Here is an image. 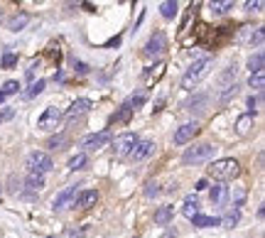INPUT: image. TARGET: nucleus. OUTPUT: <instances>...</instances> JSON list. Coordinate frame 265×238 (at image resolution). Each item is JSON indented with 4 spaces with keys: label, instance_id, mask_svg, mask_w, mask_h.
<instances>
[{
    "label": "nucleus",
    "instance_id": "obj_33",
    "mask_svg": "<svg viewBox=\"0 0 265 238\" xmlns=\"http://www.w3.org/2000/svg\"><path fill=\"white\" fill-rule=\"evenodd\" d=\"M86 234H88V226H79V229H66L62 234V238H81Z\"/></svg>",
    "mask_w": 265,
    "mask_h": 238
},
{
    "label": "nucleus",
    "instance_id": "obj_10",
    "mask_svg": "<svg viewBox=\"0 0 265 238\" xmlns=\"http://www.w3.org/2000/svg\"><path fill=\"white\" fill-rule=\"evenodd\" d=\"M199 133V125L197 123H184L175 130V145H187L194 140V135Z\"/></svg>",
    "mask_w": 265,
    "mask_h": 238
},
{
    "label": "nucleus",
    "instance_id": "obj_16",
    "mask_svg": "<svg viewBox=\"0 0 265 238\" xmlns=\"http://www.w3.org/2000/svg\"><path fill=\"white\" fill-rule=\"evenodd\" d=\"M172 216H175V209H172L170 204H162V206L155 211V224H157V226H167V224L172 221Z\"/></svg>",
    "mask_w": 265,
    "mask_h": 238
},
{
    "label": "nucleus",
    "instance_id": "obj_46",
    "mask_svg": "<svg viewBox=\"0 0 265 238\" xmlns=\"http://www.w3.org/2000/svg\"><path fill=\"white\" fill-rule=\"evenodd\" d=\"M5 101H7V96H5V94H2V91H0V106H2V103H5Z\"/></svg>",
    "mask_w": 265,
    "mask_h": 238
},
{
    "label": "nucleus",
    "instance_id": "obj_45",
    "mask_svg": "<svg viewBox=\"0 0 265 238\" xmlns=\"http://www.w3.org/2000/svg\"><path fill=\"white\" fill-rule=\"evenodd\" d=\"M10 116H12V111H5V113H0V123H2L5 118H10Z\"/></svg>",
    "mask_w": 265,
    "mask_h": 238
},
{
    "label": "nucleus",
    "instance_id": "obj_14",
    "mask_svg": "<svg viewBox=\"0 0 265 238\" xmlns=\"http://www.w3.org/2000/svg\"><path fill=\"white\" fill-rule=\"evenodd\" d=\"M96 201H98V191H96V189H84V191L76 194V201H74V204H79L81 209H91Z\"/></svg>",
    "mask_w": 265,
    "mask_h": 238
},
{
    "label": "nucleus",
    "instance_id": "obj_29",
    "mask_svg": "<svg viewBox=\"0 0 265 238\" xmlns=\"http://www.w3.org/2000/svg\"><path fill=\"white\" fill-rule=\"evenodd\" d=\"M69 140V135L66 133H59V135H52L49 140H47V147L49 150H59V147H64V143Z\"/></svg>",
    "mask_w": 265,
    "mask_h": 238
},
{
    "label": "nucleus",
    "instance_id": "obj_35",
    "mask_svg": "<svg viewBox=\"0 0 265 238\" xmlns=\"http://www.w3.org/2000/svg\"><path fill=\"white\" fill-rule=\"evenodd\" d=\"M263 40H265V30L263 27H256V32L251 35V45L253 47H263Z\"/></svg>",
    "mask_w": 265,
    "mask_h": 238
},
{
    "label": "nucleus",
    "instance_id": "obj_23",
    "mask_svg": "<svg viewBox=\"0 0 265 238\" xmlns=\"http://www.w3.org/2000/svg\"><path fill=\"white\" fill-rule=\"evenodd\" d=\"M231 7H233V0H216V2H211V5H209L211 15H226Z\"/></svg>",
    "mask_w": 265,
    "mask_h": 238
},
{
    "label": "nucleus",
    "instance_id": "obj_3",
    "mask_svg": "<svg viewBox=\"0 0 265 238\" xmlns=\"http://www.w3.org/2000/svg\"><path fill=\"white\" fill-rule=\"evenodd\" d=\"M214 155H216V147H214L211 143H197V145H192V147L182 155V162H184V165H204V162H209Z\"/></svg>",
    "mask_w": 265,
    "mask_h": 238
},
{
    "label": "nucleus",
    "instance_id": "obj_24",
    "mask_svg": "<svg viewBox=\"0 0 265 238\" xmlns=\"http://www.w3.org/2000/svg\"><path fill=\"white\" fill-rule=\"evenodd\" d=\"M251 128H253V116H251V113L241 116L238 123H236V133H238V135H248V133H251Z\"/></svg>",
    "mask_w": 265,
    "mask_h": 238
},
{
    "label": "nucleus",
    "instance_id": "obj_28",
    "mask_svg": "<svg viewBox=\"0 0 265 238\" xmlns=\"http://www.w3.org/2000/svg\"><path fill=\"white\" fill-rule=\"evenodd\" d=\"M248 86L251 89H256V91H261L265 86V71H256V74H251L248 76Z\"/></svg>",
    "mask_w": 265,
    "mask_h": 238
},
{
    "label": "nucleus",
    "instance_id": "obj_7",
    "mask_svg": "<svg viewBox=\"0 0 265 238\" xmlns=\"http://www.w3.org/2000/svg\"><path fill=\"white\" fill-rule=\"evenodd\" d=\"M155 147H157V145H155L152 140H137L128 157H131L132 162H145V160H150V157L155 155Z\"/></svg>",
    "mask_w": 265,
    "mask_h": 238
},
{
    "label": "nucleus",
    "instance_id": "obj_44",
    "mask_svg": "<svg viewBox=\"0 0 265 238\" xmlns=\"http://www.w3.org/2000/svg\"><path fill=\"white\" fill-rule=\"evenodd\" d=\"M118 45H121V35H118L116 40H108V42H106V47H118Z\"/></svg>",
    "mask_w": 265,
    "mask_h": 238
},
{
    "label": "nucleus",
    "instance_id": "obj_4",
    "mask_svg": "<svg viewBox=\"0 0 265 238\" xmlns=\"http://www.w3.org/2000/svg\"><path fill=\"white\" fill-rule=\"evenodd\" d=\"M25 165H27L30 175H42V177L54 170V160H52L47 152H42V150H32V152L27 155Z\"/></svg>",
    "mask_w": 265,
    "mask_h": 238
},
{
    "label": "nucleus",
    "instance_id": "obj_39",
    "mask_svg": "<svg viewBox=\"0 0 265 238\" xmlns=\"http://www.w3.org/2000/svg\"><path fill=\"white\" fill-rule=\"evenodd\" d=\"M157 194H160L157 182H147V187H145V196H157Z\"/></svg>",
    "mask_w": 265,
    "mask_h": 238
},
{
    "label": "nucleus",
    "instance_id": "obj_12",
    "mask_svg": "<svg viewBox=\"0 0 265 238\" xmlns=\"http://www.w3.org/2000/svg\"><path fill=\"white\" fill-rule=\"evenodd\" d=\"M91 111V101L88 98H76L71 106H69V111L64 113V118L71 123V120H76V118H81V116H86Z\"/></svg>",
    "mask_w": 265,
    "mask_h": 238
},
{
    "label": "nucleus",
    "instance_id": "obj_22",
    "mask_svg": "<svg viewBox=\"0 0 265 238\" xmlns=\"http://www.w3.org/2000/svg\"><path fill=\"white\" fill-rule=\"evenodd\" d=\"M177 10H179L177 0H165V2L160 5V15H162L165 20H172V17L177 15Z\"/></svg>",
    "mask_w": 265,
    "mask_h": 238
},
{
    "label": "nucleus",
    "instance_id": "obj_41",
    "mask_svg": "<svg viewBox=\"0 0 265 238\" xmlns=\"http://www.w3.org/2000/svg\"><path fill=\"white\" fill-rule=\"evenodd\" d=\"M74 71H76V74H88L91 69H88V64H84V61H76V64H74Z\"/></svg>",
    "mask_w": 265,
    "mask_h": 238
},
{
    "label": "nucleus",
    "instance_id": "obj_49",
    "mask_svg": "<svg viewBox=\"0 0 265 238\" xmlns=\"http://www.w3.org/2000/svg\"><path fill=\"white\" fill-rule=\"evenodd\" d=\"M49 238H54V236H49Z\"/></svg>",
    "mask_w": 265,
    "mask_h": 238
},
{
    "label": "nucleus",
    "instance_id": "obj_32",
    "mask_svg": "<svg viewBox=\"0 0 265 238\" xmlns=\"http://www.w3.org/2000/svg\"><path fill=\"white\" fill-rule=\"evenodd\" d=\"M145 101H147V94H145V91H137V94H132V96H131L128 106H131L132 111H135V108H140V106H142Z\"/></svg>",
    "mask_w": 265,
    "mask_h": 238
},
{
    "label": "nucleus",
    "instance_id": "obj_20",
    "mask_svg": "<svg viewBox=\"0 0 265 238\" xmlns=\"http://www.w3.org/2000/svg\"><path fill=\"white\" fill-rule=\"evenodd\" d=\"M44 177L42 175H27V179H25V187H27V191H42L44 189Z\"/></svg>",
    "mask_w": 265,
    "mask_h": 238
},
{
    "label": "nucleus",
    "instance_id": "obj_1",
    "mask_svg": "<svg viewBox=\"0 0 265 238\" xmlns=\"http://www.w3.org/2000/svg\"><path fill=\"white\" fill-rule=\"evenodd\" d=\"M211 66H214V59H211V57H201V59H197L187 71H184V76H182V86H184V89H194L199 81L211 71Z\"/></svg>",
    "mask_w": 265,
    "mask_h": 238
},
{
    "label": "nucleus",
    "instance_id": "obj_47",
    "mask_svg": "<svg viewBox=\"0 0 265 238\" xmlns=\"http://www.w3.org/2000/svg\"><path fill=\"white\" fill-rule=\"evenodd\" d=\"M165 238H177V234H167V236Z\"/></svg>",
    "mask_w": 265,
    "mask_h": 238
},
{
    "label": "nucleus",
    "instance_id": "obj_21",
    "mask_svg": "<svg viewBox=\"0 0 265 238\" xmlns=\"http://www.w3.org/2000/svg\"><path fill=\"white\" fill-rule=\"evenodd\" d=\"M131 118H132V108L128 106V101L113 113V118H111V123H131Z\"/></svg>",
    "mask_w": 265,
    "mask_h": 238
},
{
    "label": "nucleus",
    "instance_id": "obj_2",
    "mask_svg": "<svg viewBox=\"0 0 265 238\" xmlns=\"http://www.w3.org/2000/svg\"><path fill=\"white\" fill-rule=\"evenodd\" d=\"M209 177L214 179H236L238 175H241V165L233 160V157H223V160H216L214 165H209Z\"/></svg>",
    "mask_w": 265,
    "mask_h": 238
},
{
    "label": "nucleus",
    "instance_id": "obj_13",
    "mask_svg": "<svg viewBox=\"0 0 265 238\" xmlns=\"http://www.w3.org/2000/svg\"><path fill=\"white\" fill-rule=\"evenodd\" d=\"M228 196H231V191H228L226 184H214V187L209 189V199H211L214 206H226V204H228Z\"/></svg>",
    "mask_w": 265,
    "mask_h": 238
},
{
    "label": "nucleus",
    "instance_id": "obj_11",
    "mask_svg": "<svg viewBox=\"0 0 265 238\" xmlns=\"http://www.w3.org/2000/svg\"><path fill=\"white\" fill-rule=\"evenodd\" d=\"M76 194H79L76 187H69V189H64V191H59V194L54 196L52 209H54V211H64V209H69V206L76 201Z\"/></svg>",
    "mask_w": 265,
    "mask_h": 238
},
{
    "label": "nucleus",
    "instance_id": "obj_27",
    "mask_svg": "<svg viewBox=\"0 0 265 238\" xmlns=\"http://www.w3.org/2000/svg\"><path fill=\"white\" fill-rule=\"evenodd\" d=\"M238 221H241V209H233V211H228V214L221 219V224H223V226H228V229L238 226Z\"/></svg>",
    "mask_w": 265,
    "mask_h": 238
},
{
    "label": "nucleus",
    "instance_id": "obj_19",
    "mask_svg": "<svg viewBox=\"0 0 265 238\" xmlns=\"http://www.w3.org/2000/svg\"><path fill=\"white\" fill-rule=\"evenodd\" d=\"M192 221H194L197 229H211V226H219V224H221L219 216H204V214H197Z\"/></svg>",
    "mask_w": 265,
    "mask_h": 238
},
{
    "label": "nucleus",
    "instance_id": "obj_9",
    "mask_svg": "<svg viewBox=\"0 0 265 238\" xmlns=\"http://www.w3.org/2000/svg\"><path fill=\"white\" fill-rule=\"evenodd\" d=\"M165 49H167V37H165V32H155V35L147 40V45H145V54H147V57H160Z\"/></svg>",
    "mask_w": 265,
    "mask_h": 238
},
{
    "label": "nucleus",
    "instance_id": "obj_26",
    "mask_svg": "<svg viewBox=\"0 0 265 238\" xmlns=\"http://www.w3.org/2000/svg\"><path fill=\"white\" fill-rule=\"evenodd\" d=\"M86 162H88V157H86L84 152H76V155L69 157V170H84Z\"/></svg>",
    "mask_w": 265,
    "mask_h": 238
},
{
    "label": "nucleus",
    "instance_id": "obj_48",
    "mask_svg": "<svg viewBox=\"0 0 265 238\" xmlns=\"http://www.w3.org/2000/svg\"><path fill=\"white\" fill-rule=\"evenodd\" d=\"M0 22H2V7H0Z\"/></svg>",
    "mask_w": 265,
    "mask_h": 238
},
{
    "label": "nucleus",
    "instance_id": "obj_40",
    "mask_svg": "<svg viewBox=\"0 0 265 238\" xmlns=\"http://www.w3.org/2000/svg\"><path fill=\"white\" fill-rule=\"evenodd\" d=\"M206 98H209L206 94H199L197 98H192V101H189V108H201V103H204Z\"/></svg>",
    "mask_w": 265,
    "mask_h": 238
},
{
    "label": "nucleus",
    "instance_id": "obj_8",
    "mask_svg": "<svg viewBox=\"0 0 265 238\" xmlns=\"http://www.w3.org/2000/svg\"><path fill=\"white\" fill-rule=\"evenodd\" d=\"M62 116H64V113H62L59 106H49V108L37 118V128H40V130H54L57 123L62 120Z\"/></svg>",
    "mask_w": 265,
    "mask_h": 238
},
{
    "label": "nucleus",
    "instance_id": "obj_17",
    "mask_svg": "<svg viewBox=\"0 0 265 238\" xmlns=\"http://www.w3.org/2000/svg\"><path fill=\"white\" fill-rule=\"evenodd\" d=\"M236 74H238V66H236V64H231V66H228V69H226V71H223V74L219 76V89L223 91L226 86L236 84Z\"/></svg>",
    "mask_w": 265,
    "mask_h": 238
},
{
    "label": "nucleus",
    "instance_id": "obj_25",
    "mask_svg": "<svg viewBox=\"0 0 265 238\" xmlns=\"http://www.w3.org/2000/svg\"><path fill=\"white\" fill-rule=\"evenodd\" d=\"M44 86H47V81H44V79H37V81H32V86L25 91V98H37V96L44 91Z\"/></svg>",
    "mask_w": 265,
    "mask_h": 238
},
{
    "label": "nucleus",
    "instance_id": "obj_37",
    "mask_svg": "<svg viewBox=\"0 0 265 238\" xmlns=\"http://www.w3.org/2000/svg\"><path fill=\"white\" fill-rule=\"evenodd\" d=\"M258 103H261V96H248L246 106H248V113H251V116H253V113L258 111Z\"/></svg>",
    "mask_w": 265,
    "mask_h": 238
},
{
    "label": "nucleus",
    "instance_id": "obj_18",
    "mask_svg": "<svg viewBox=\"0 0 265 238\" xmlns=\"http://www.w3.org/2000/svg\"><path fill=\"white\" fill-rule=\"evenodd\" d=\"M182 214L187 216V219H194L199 214V199L197 194H189L187 199H184V206H182Z\"/></svg>",
    "mask_w": 265,
    "mask_h": 238
},
{
    "label": "nucleus",
    "instance_id": "obj_6",
    "mask_svg": "<svg viewBox=\"0 0 265 238\" xmlns=\"http://www.w3.org/2000/svg\"><path fill=\"white\" fill-rule=\"evenodd\" d=\"M137 140H140V138H137L135 133H131V130L116 135V140H113V152H116V157H128Z\"/></svg>",
    "mask_w": 265,
    "mask_h": 238
},
{
    "label": "nucleus",
    "instance_id": "obj_15",
    "mask_svg": "<svg viewBox=\"0 0 265 238\" xmlns=\"http://www.w3.org/2000/svg\"><path fill=\"white\" fill-rule=\"evenodd\" d=\"M27 25H30V12H17V15H12L7 20V30H12V32H20Z\"/></svg>",
    "mask_w": 265,
    "mask_h": 238
},
{
    "label": "nucleus",
    "instance_id": "obj_43",
    "mask_svg": "<svg viewBox=\"0 0 265 238\" xmlns=\"http://www.w3.org/2000/svg\"><path fill=\"white\" fill-rule=\"evenodd\" d=\"M206 187H209V182H206V179H199L197 182V191H204Z\"/></svg>",
    "mask_w": 265,
    "mask_h": 238
},
{
    "label": "nucleus",
    "instance_id": "obj_31",
    "mask_svg": "<svg viewBox=\"0 0 265 238\" xmlns=\"http://www.w3.org/2000/svg\"><path fill=\"white\" fill-rule=\"evenodd\" d=\"M248 69H251V74L263 71V52H256V54L248 59Z\"/></svg>",
    "mask_w": 265,
    "mask_h": 238
},
{
    "label": "nucleus",
    "instance_id": "obj_5",
    "mask_svg": "<svg viewBox=\"0 0 265 238\" xmlns=\"http://www.w3.org/2000/svg\"><path fill=\"white\" fill-rule=\"evenodd\" d=\"M113 143V133L106 128V130H98V133H91L81 140V147L84 150H101L103 145H111Z\"/></svg>",
    "mask_w": 265,
    "mask_h": 238
},
{
    "label": "nucleus",
    "instance_id": "obj_30",
    "mask_svg": "<svg viewBox=\"0 0 265 238\" xmlns=\"http://www.w3.org/2000/svg\"><path fill=\"white\" fill-rule=\"evenodd\" d=\"M236 94H238V84H231V86H226V89L219 94V101H221V103H228Z\"/></svg>",
    "mask_w": 265,
    "mask_h": 238
},
{
    "label": "nucleus",
    "instance_id": "obj_38",
    "mask_svg": "<svg viewBox=\"0 0 265 238\" xmlns=\"http://www.w3.org/2000/svg\"><path fill=\"white\" fill-rule=\"evenodd\" d=\"M246 12H261L263 10V0H256V2H246V7H243Z\"/></svg>",
    "mask_w": 265,
    "mask_h": 238
},
{
    "label": "nucleus",
    "instance_id": "obj_34",
    "mask_svg": "<svg viewBox=\"0 0 265 238\" xmlns=\"http://www.w3.org/2000/svg\"><path fill=\"white\" fill-rule=\"evenodd\" d=\"M0 66H2V69H15V66H17V54L5 52V54H2V61H0Z\"/></svg>",
    "mask_w": 265,
    "mask_h": 238
},
{
    "label": "nucleus",
    "instance_id": "obj_36",
    "mask_svg": "<svg viewBox=\"0 0 265 238\" xmlns=\"http://www.w3.org/2000/svg\"><path fill=\"white\" fill-rule=\"evenodd\" d=\"M0 91H2V94H5V96H7V98H10V96H12V94H17V91H20V84H17V81H5V84H2V89H0Z\"/></svg>",
    "mask_w": 265,
    "mask_h": 238
},
{
    "label": "nucleus",
    "instance_id": "obj_42",
    "mask_svg": "<svg viewBox=\"0 0 265 238\" xmlns=\"http://www.w3.org/2000/svg\"><path fill=\"white\" fill-rule=\"evenodd\" d=\"M35 69H40V59L30 64V69H27V79H35Z\"/></svg>",
    "mask_w": 265,
    "mask_h": 238
}]
</instances>
